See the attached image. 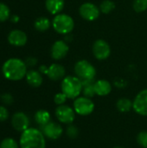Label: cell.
<instances>
[{
  "mask_svg": "<svg viewBox=\"0 0 147 148\" xmlns=\"http://www.w3.org/2000/svg\"><path fill=\"white\" fill-rule=\"evenodd\" d=\"M68 51H69V47L68 43L63 40H57L51 46L50 55L54 60L59 61L63 59L68 55Z\"/></svg>",
  "mask_w": 147,
  "mask_h": 148,
  "instance_id": "obj_13",
  "label": "cell"
},
{
  "mask_svg": "<svg viewBox=\"0 0 147 148\" xmlns=\"http://www.w3.org/2000/svg\"><path fill=\"white\" fill-rule=\"evenodd\" d=\"M99 8L103 14H109L115 9V3L112 0H103Z\"/></svg>",
  "mask_w": 147,
  "mask_h": 148,
  "instance_id": "obj_23",
  "label": "cell"
},
{
  "mask_svg": "<svg viewBox=\"0 0 147 148\" xmlns=\"http://www.w3.org/2000/svg\"><path fill=\"white\" fill-rule=\"evenodd\" d=\"M92 52L97 60L103 61L107 59L111 55V47L107 42L103 39L96 40L92 46Z\"/></svg>",
  "mask_w": 147,
  "mask_h": 148,
  "instance_id": "obj_8",
  "label": "cell"
},
{
  "mask_svg": "<svg viewBox=\"0 0 147 148\" xmlns=\"http://www.w3.org/2000/svg\"><path fill=\"white\" fill-rule=\"evenodd\" d=\"M34 118H35L36 122L40 127H42V126L46 125L47 123H49L50 121L51 116H50L49 112H48L47 110L40 109V110H38V111L36 112Z\"/></svg>",
  "mask_w": 147,
  "mask_h": 148,
  "instance_id": "obj_19",
  "label": "cell"
},
{
  "mask_svg": "<svg viewBox=\"0 0 147 148\" xmlns=\"http://www.w3.org/2000/svg\"><path fill=\"white\" fill-rule=\"evenodd\" d=\"M0 148H20L19 143L12 138H5L0 143Z\"/></svg>",
  "mask_w": 147,
  "mask_h": 148,
  "instance_id": "obj_26",
  "label": "cell"
},
{
  "mask_svg": "<svg viewBox=\"0 0 147 148\" xmlns=\"http://www.w3.org/2000/svg\"><path fill=\"white\" fill-rule=\"evenodd\" d=\"M9 118V111L3 106H0V122L5 121Z\"/></svg>",
  "mask_w": 147,
  "mask_h": 148,
  "instance_id": "obj_31",
  "label": "cell"
},
{
  "mask_svg": "<svg viewBox=\"0 0 147 148\" xmlns=\"http://www.w3.org/2000/svg\"><path fill=\"white\" fill-rule=\"evenodd\" d=\"M117 109L121 113H127L133 109V101L128 98H120L116 102Z\"/></svg>",
  "mask_w": 147,
  "mask_h": 148,
  "instance_id": "obj_21",
  "label": "cell"
},
{
  "mask_svg": "<svg viewBox=\"0 0 147 148\" xmlns=\"http://www.w3.org/2000/svg\"><path fill=\"white\" fill-rule=\"evenodd\" d=\"M83 84L80 78L76 75L65 76L61 83V89L63 94L66 95L68 99H76L82 94Z\"/></svg>",
  "mask_w": 147,
  "mask_h": 148,
  "instance_id": "obj_3",
  "label": "cell"
},
{
  "mask_svg": "<svg viewBox=\"0 0 147 148\" xmlns=\"http://www.w3.org/2000/svg\"><path fill=\"white\" fill-rule=\"evenodd\" d=\"M19 20H20V17H19L17 15H12V16H10V21H11L12 23H18Z\"/></svg>",
  "mask_w": 147,
  "mask_h": 148,
  "instance_id": "obj_34",
  "label": "cell"
},
{
  "mask_svg": "<svg viewBox=\"0 0 147 148\" xmlns=\"http://www.w3.org/2000/svg\"><path fill=\"white\" fill-rule=\"evenodd\" d=\"M10 17V10L3 3H0V22H5Z\"/></svg>",
  "mask_w": 147,
  "mask_h": 148,
  "instance_id": "obj_25",
  "label": "cell"
},
{
  "mask_svg": "<svg viewBox=\"0 0 147 148\" xmlns=\"http://www.w3.org/2000/svg\"><path fill=\"white\" fill-rule=\"evenodd\" d=\"M133 109L141 116H147V88L138 93L133 101Z\"/></svg>",
  "mask_w": 147,
  "mask_h": 148,
  "instance_id": "obj_11",
  "label": "cell"
},
{
  "mask_svg": "<svg viewBox=\"0 0 147 148\" xmlns=\"http://www.w3.org/2000/svg\"><path fill=\"white\" fill-rule=\"evenodd\" d=\"M48 69H49V67H47L46 65H41L40 67H39V72L41 73V74H43V75H47V72H48Z\"/></svg>",
  "mask_w": 147,
  "mask_h": 148,
  "instance_id": "obj_33",
  "label": "cell"
},
{
  "mask_svg": "<svg viewBox=\"0 0 147 148\" xmlns=\"http://www.w3.org/2000/svg\"><path fill=\"white\" fill-rule=\"evenodd\" d=\"M20 148H46V137L35 127H29L23 131L19 140Z\"/></svg>",
  "mask_w": 147,
  "mask_h": 148,
  "instance_id": "obj_2",
  "label": "cell"
},
{
  "mask_svg": "<svg viewBox=\"0 0 147 148\" xmlns=\"http://www.w3.org/2000/svg\"><path fill=\"white\" fill-rule=\"evenodd\" d=\"M25 63H26L27 67L32 68V67H34V66L36 65L37 60H36V58H35V57H33V56H29V57H28V58L25 60Z\"/></svg>",
  "mask_w": 147,
  "mask_h": 148,
  "instance_id": "obj_32",
  "label": "cell"
},
{
  "mask_svg": "<svg viewBox=\"0 0 147 148\" xmlns=\"http://www.w3.org/2000/svg\"><path fill=\"white\" fill-rule=\"evenodd\" d=\"M25 78H26L27 83L32 88H39L42 84V82H43L42 74L39 71L34 70V69L29 70L26 74Z\"/></svg>",
  "mask_w": 147,
  "mask_h": 148,
  "instance_id": "obj_17",
  "label": "cell"
},
{
  "mask_svg": "<svg viewBox=\"0 0 147 148\" xmlns=\"http://www.w3.org/2000/svg\"><path fill=\"white\" fill-rule=\"evenodd\" d=\"M29 119L23 112H16L11 117V126L17 131L23 133L29 127Z\"/></svg>",
  "mask_w": 147,
  "mask_h": 148,
  "instance_id": "obj_12",
  "label": "cell"
},
{
  "mask_svg": "<svg viewBox=\"0 0 147 148\" xmlns=\"http://www.w3.org/2000/svg\"><path fill=\"white\" fill-rule=\"evenodd\" d=\"M133 8L138 13L146 11L147 10V0H133Z\"/></svg>",
  "mask_w": 147,
  "mask_h": 148,
  "instance_id": "obj_24",
  "label": "cell"
},
{
  "mask_svg": "<svg viewBox=\"0 0 147 148\" xmlns=\"http://www.w3.org/2000/svg\"><path fill=\"white\" fill-rule=\"evenodd\" d=\"M41 131L44 134V136L49 140H58L63 134V128L62 127L56 122L49 121L46 125L41 127Z\"/></svg>",
  "mask_w": 147,
  "mask_h": 148,
  "instance_id": "obj_10",
  "label": "cell"
},
{
  "mask_svg": "<svg viewBox=\"0 0 147 148\" xmlns=\"http://www.w3.org/2000/svg\"><path fill=\"white\" fill-rule=\"evenodd\" d=\"M65 5L64 0H45V7L47 10L52 15L62 13Z\"/></svg>",
  "mask_w": 147,
  "mask_h": 148,
  "instance_id": "obj_18",
  "label": "cell"
},
{
  "mask_svg": "<svg viewBox=\"0 0 147 148\" xmlns=\"http://www.w3.org/2000/svg\"><path fill=\"white\" fill-rule=\"evenodd\" d=\"M52 26L55 31L61 35H68L75 28L74 19L68 14L60 13L55 16L52 20Z\"/></svg>",
  "mask_w": 147,
  "mask_h": 148,
  "instance_id": "obj_4",
  "label": "cell"
},
{
  "mask_svg": "<svg viewBox=\"0 0 147 148\" xmlns=\"http://www.w3.org/2000/svg\"><path fill=\"white\" fill-rule=\"evenodd\" d=\"M28 37L25 32L20 29L11 30L8 35V42L15 47H22L27 43Z\"/></svg>",
  "mask_w": 147,
  "mask_h": 148,
  "instance_id": "obj_14",
  "label": "cell"
},
{
  "mask_svg": "<svg viewBox=\"0 0 147 148\" xmlns=\"http://www.w3.org/2000/svg\"><path fill=\"white\" fill-rule=\"evenodd\" d=\"M95 105L91 98L85 96H79L74 101L73 108L76 114L81 116H87L91 114L94 110Z\"/></svg>",
  "mask_w": 147,
  "mask_h": 148,
  "instance_id": "obj_6",
  "label": "cell"
},
{
  "mask_svg": "<svg viewBox=\"0 0 147 148\" xmlns=\"http://www.w3.org/2000/svg\"><path fill=\"white\" fill-rule=\"evenodd\" d=\"M113 148H124V147H113Z\"/></svg>",
  "mask_w": 147,
  "mask_h": 148,
  "instance_id": "obj_35",
  "label": "cell"
},
{
  "mask_svg": "<svg viewBox=\"0 0 147 148\" xmlns=\"http://www.w3.org/2000/svg\"><path fill=\"white\" fill-rule=\"evenodd\" d=\"M55 114L58 121L66 125L72 124L75 120V114H76L74 108L65 104L58 106L55 109Z\"/></svg>",
  "mask_w": 147,
  "mask_h": 148,
  "instance_id": "obj_7",
  "label": "cell"
},
{
  "mask_svg": "<svg viewBox=\"0 0 147 148\" xmlns=\"http://www.w3.org/2000/svg\"><path fill=\"white\" fill-rule=\"evenodd\" d=\"M75 75L81 81H93L96 76V69L88 61L80 60L75 64Z\"/></svg>",
  "mask_w": 147,
  "mask_h": 148,
  "instance_id": "obj_5",
  "label": "cell"
},
{
  "mask_svg": "<svg viewBox=\"0 0 147 148\" xmlns=\"http://www.w3.org/2000/svg\"><path fill=\"white\" fill-rule=\"evenodd\" d=\"M52 23L49 21V19L46 16H40L38 18L36 19L35 23H34V27L36 30L43 32L48 30L50 26H51Z\"/></svg>",
  "mask_w": 147,
  "mask_h": 148,
  "instance_id": "obj_20",
  "label": "cell"
},
{
  "mask_svg": "<svg viewBox=\"0 0 147 148\" xmlns=\"http://www.w3.org/2000/svg\"><path fill=\"white\" fill-rule=\"evenodd\" d=\"M138 144L144 148H147V131H142L137 135Z\"/></svg>",
  "mask_w": 147,
  "mask_h": 148,
  "instance_id": "obj_27",
  "label": "cell"
},
{
  "mask_svg": "<svg viewBox=\"0 0 147 148\" xmlns=\"http://www.w3.org/2000/svg\"><path fill=\"white\" fill-rule=\"evenodd\" d=\"M66 133H67V135H68V138H70V139H75V138L78 137L79 130H78V128H77L75 126L70 124V125H68V127H67Z\"/></svg>",
  "mask_w": 147,
  "mask_h": 148,
  "instance_id": "obj_28",
  "label": "cell"
},
{
  "mask_svg": "<svg viewBox=\"0 0 147 148\" xmlns=\"http://www.w3.org/2000/svg\"><path fill=\"white\" fill-rule=\"evenodd\" d=\"M66 70L65 68L59 63H52L47 72V76L52 81H60L65 77Z\"/></svg>",
  "mask_w": 147,
  "mask_h": 148,
  "instance_id": "obj_15",
  "label": "cell"
},
{
  "mask_svg": "<svg viewBox=\"0 0 147 148\" xmlns=\"http://www.w3.org/2000/svg\"><path fill=\"white\" fill-rule=\"evenodd\" d=\"M80 16L86 21L93 22L100 16V8L93 3L87 2L82 3L79 8Z\"/></svg>",
  "mask_w": 147,
  "mask_h": 148,
  "instance_id": "obj_9",
  "label": "cell"
},
{
  "mask_svg": "<svg viewBox=\"0 0 147 148\" xmlns=\"http://www.w3.org/2000/svg\"><path fill=\"white\" fill-rule=\"evenodd\" d=\"M68 100V97L66 96L65 94H63L62 92L61 93H57L55 96H54V102L58 105V106H61V105H64L65 102L67 101Z\"/></svg>",
  "mask_w": 147,
  "mask_h": 148,
  "instance_id": "obj_29",
  "label": "cell"
},
{
  "mask_svg": "<svg viewBox=\"0 0 147 148\" xmlns=\"http://www.w3.org/2000/svg\"><path fill=\"white\" fill-rule=\"evenodd\" d=\"M94 91L99 96H107L112 92V84L110 82L101 79L94 82Z\"/></svg>",
  "mask_w": 147,
  "mask_h": 148,
  "instance_id": "obj_16",
  "label": "cell"
},
{
  "mask_svg": "<svg viewBox=\"0 0 147 148\" xmlns=\"http://www.w3.org/2000/svg\"><path fill=\"white\" fill-rule=\"evenodd\" d=\"M83 84L82 94L83 96L88 98H93L96 94L94 91V82L95 81H81Z\"/></svg>",
  "mask_w": 147,
  "mask_h": 148,
  "instance_id": "obj_22",
  "label": "cell"
},
{
  "mask_svg": "<svg viewBox=\"0 0 147 148\" xmlns=\"http://www.w3.org/2000/svg\"><path fill=\"white\" fill-rule=\"evenodd\" d=\"M25 62L18 58L8 59L2 67L3 75L9 81H20L26 76L28 72Z\"/></svg>",
  "mask_w": 147,
  "mask_h": 148,
  "instance_id": "obj_1",
  "label": "cell"
},
{
  "mask_svg": "<svg viewBox=\"0 0 147 148\" xmlns=\"http://www.w3.org/2000/svg\"><path fill=\"white\" fill-rule=\"evenodd\" d=\"M1 101L4 105H11L14 101V98L10 94L5 93V94H3L1 95Z\"/></svg>",
  "mask_w": 147,
  "mask_h": 148,
  "instance_id": "obj_30",
  "label": "cell"
}]
</instances>
